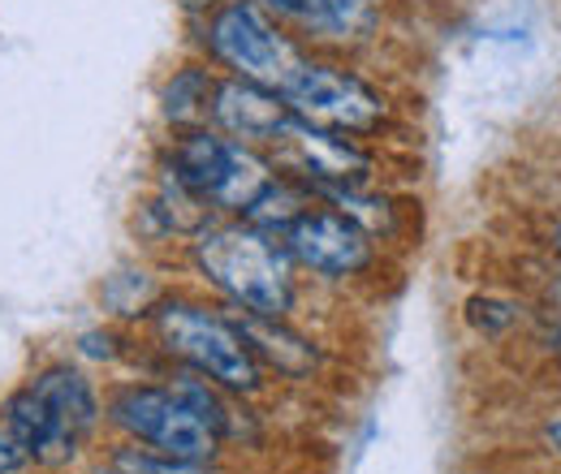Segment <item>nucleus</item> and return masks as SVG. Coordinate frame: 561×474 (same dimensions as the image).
Segmentation results:
<instances>
[{"label":"nucleus","instance_id":"16","mask_svg":"<svg viewBox=\"0 0 561 474\" xmlns=\"http://www.w3.org/2000/svg\"><path fill=\"white\" fill-rule=\"evenodd\" d=\"M277 13L298 18L307 26H324V31H342L346 26V4L342 0H268Z\"/></svg>","mask_w":561,"mask_h":474},{"label":"nucleus","instance_id":"20","mask_svg":"<svg viewBox=\"0 0 561 474\" xmlns=\"http://www.w3.org/2000/svg\"><path fill=\"white\" fill-rule=\"evenodd\" d=\"M549 444L561 453V418H558V423H549Z\"/></svg>","mask_w":561,"mask_h":474},{"label":"nucleus","instance_id":"6","mask_svg":"<svg viewBox=\"0 0 561 474\" xmlns=\"http://www.w3.org/2000/svg\"><path fill=\"white\" fill-rule=\"evenodd\" d=\"M208 48L216 61H225L233 69V78H247V82H260V86H277V91L280 82L298 69L294 44L251 0H238V4H229V9H220L211 18Z\"/></svg>","mask_w":561,"mask_h":474},{"label":"nucleus","instance_id":"19","mask_svg":"<svg viewBox=\"0 0 561 474\" xmlns=\"http://www.w3.org/2000/svg\"><path fill=\"white\" fill-rule=\"evenodd\" d=\"M82 354H91V358H108V354H113V340L100 337V333H87V337H82Z\"/></svg>","mask_w":561,"mask_h":474},{"label":"nucleus","instance_id":"7","mask_svg":"<svg viewBox=\"0 0 561 474\" xmlns=\"http://www.w3.org/2000/svg\"><path fill=\"white\" fill-rule=\"evenodd\" d=\"M280 246L289 259L324 276H354L371 264V233L337 207H307L280 233Z\"/></svg>","mask_w":561,"mask_h":474},{"label":"nucleus","instance_id":"4","mask_svg":"<svg viewBox=\"0 0 561 474\" xmlns=\"http://www.w3.org/2000/svg\"><path fill=\"white\" fill-rule=\"evenodd\" d=\"M108 409H113V423L122 431L151 444V453L182 458V462H211L216 458L220 436L173 389H147V384L122 389Z\"/></svg>","mask_w":561,"mask_h":474},{"label":"nucleus","instance_id":"17","mask_svg":"<svg viewBox=\"0 0 561 474\" xmlns=\"http://www.w3.org/2000/svg\"><path fill=\"white\" fill-rule=\"evenodd\" d=\"M173 393H178V397H182L186 406L195 409V414H199V418L208 423L216 436H220V431L229 427V414H225V406L216 402V393H211V389L204 384V380H199V375H182V380L173 384Z\"/></svg>","mask_w":561,"mask_h":474},{"label":"nucleus","instance_id":"22","mask_svg":"<svg viewBox=\"0 0 561 474\" xmlns=\"http://www.w3.org/2000/svg\"><path fill=\"white\" fill-rule=\"evenodd\" d=\"M553 246H558V251H561V224H558V229H553Z\"/></svg>","mask_w":561,"mask_h":474},{"label":"nucleus","instance_id":"2","mask_svg":"<svg viewBox=\"0 0 561 474\" xmlns=\"http://www.w3.org/2000/svg\"><path fill=\"white\" fill-rule=\"evenodd\" d=\"M156 337H160V345H164L173 358H182L191 371L216 380L220 389L255 393L260 380H264L255 354L247 349V340L233 328V320L211 315L204 307L164 302V307L156 311Z\"/></svg>","mask_w":561,"mask_h":474},{"label":"nucleus","instance_id":"21","mask_svg":"<svg viewBox=\"0 0 561 474\" xmlns=\"http://www.w3.org/2000/svg\"><path fill=\"white\" fill-rule=\"evenodd\" d=\"M178 4H182V9H211L216 0H178Z\"/></svg>","mask_w":561,"mask_h":474},{"label":"nucleus","instance_id":"14","mask_svg":"<svg viewBox=\"0 0 561 474\" xmlns=\"http://www.w3.org/2000/svg\"><path fill=\"white\" fill-rule=\"evenodd\" d=\"M211 104V78L204 69L186 66L182 73H173V82L164 86V117L186 126V122H199Z\"/></svg>","mask_w":561,"mask_h":474},{"label":"nucleus","instance_id":"23","mask_svg":"<svg viewBox=\"0 0 561 474\" xmlns=\"http://www.w3.org/2000/svg\"><path fill=\"white\" fill-rule=\"evenodd\" d=\"M113 474H117V471H113Z\"/></svg>","mask_w":561,"mask_h":474},{"label":"nucleus","instance_id":"10","mask_svg":"<svg viewBox=\"0 0 561 474\" xmlns=\"http://www.w3.org/2000/svg\"><path fill=\"white\" fill-rule=\"evenodd\" d=\"M4 427L26 444L31 458H44V462L70 458L73 444H78V436L57 418V409L48 406L31 384L4 402Z\"/></svg>","mask_w":561,"mask_h":474},{"label":"nucleus","instance_id":"1","mask_svg":"<svg viewBox=\"0 0 561 474\" xmlns=\"http://www.w3.org/2000/svg\"><path fill=\"white\" fill-rule=\"evenodd\" d=\"M195 264L211 285L251 315L285 320L294 307V280H289V255L277 246L273 233L255 224H220L204 229L195 242Z\"/></svg>","mask_w":561,"mask_h":474},{"label":"nucleus","instance_id":"13","mask_svg":"<svg viewBox=\"0 0 561 474\" xmlns=\"http://www.w3.org/2000/svg\"><path fill=\"white\" fill-rule=\"evenodd\" d=\"M307 207L311 204H307V195H302L298 186H289V182H277V177H273L268 190L242 211V220L255 224V229H264V233H273V238H280Z\"/></svg>","mask_w":561,"mask_h":474},{"label":"nucleus","instance_id":"12","mask_svg":"<svg viewBox=\"0 0 561 474\" xmlns=\"http://www.w3.org/2000/svg\"><path fill=\"white\" fill-rule=\"evenodd\" d=\"M31 389H35V393H39L48 406L57 409V418L70 427L78 440H82V436L95 427V414H100V406H95L91 384H87L78 371H70V367H48L44 375H35V380H31Z\"/></svg>","mask_w":561,"mask_h":474},{"label":"nucleus","instance_id":"11","mask_svg":"<svg viewBox=\"0 0 561 474\" xmlns=\"http://www.w3.org/2000/svg\"><path fill=\"white\" fill-rule=\"evenodd\" d=\"M233 328L242 333L247 349L255 354V362L268 358V362H273L277 371H285V375H302V371L316 367V349H311L302 337H294L289 328H280V320H264V315L242 311V315L233 320Z\"/></svg>","mask_w":561,"mask_h":474},{"label":"nucleus","instance_id":"8","mask_svg":"<svg viewBox=\"0 0 561 474\" xmlns=\"http://www.w3.org/2000/svg\"><path fill=\"white\" fill-rule=\"evenodd\" d=\"M273 151H277L280 164H289L316 190H354L371 169V160L346 135L320 130V126H311L302 117H294L285 126V135L273 142Z\"/></svg>","mask_w":561,"mask_h":474},{"label":"nucleus","instance_id":"3","mask_svg":"<svg viewBox=\"0 0 561 474\" xmlns=\"http://www.w3.org/2000/svg\"><path fill=\"white\" fill-rule=\"evenodd\" d=\"M169 173L191 195H199L211 207H225V211H247L273 182V164L260 160L247 142L208 135V130H195L173 147Z\"/></svg>","mask_w":561,"mask_h":474},{"label":"nucleus","instance_id":"9","mask_svg":"<svg viewBox=\"0 0 561 474\" xmlns=\"http://www.w3.org/2000/svg\"><path fill=\"white\" fill-rule=\"evenodd\" d=\"M211 122L238 142H260V147H273L285 126L294 122V108L285 104L277 86H260V82H247V78H225L211 86V104H208Z\"/></svg>","mask_w":561,"mask_h":474},{"label":"nucleus","instance_id":"15","mask_svg":"<svg viewBox=\"0 0 561 474\" xmlns=\"http://www.w3.org/2000/svg\"><path fill=\"white\" fill-rule=\"evenodd\" d=\"M117 474H216L208 471V462H182V458H164V453H151V449H122L117 462H113Z\"/></svg>","mask_w":561,"mask_h":474},{"label":"nucleus","instance_id":"5","mask_svg":"<svg viewBox=\"0 0 561 474\" xmlns=\"http://www.w3.org/2000/svg\"><path fill=\"white\" fill-rule=\"evenodd\" d=\"M280 95L294 117L333 135H367L385 122V100L346 69L298 61V69L280 82Z\"/></svg>","mask_w":561,"mask_h":474},{"label":"nucleus","instance_id":"18","mask_svg":"<svg viewBox=\"0 0 561 474\" xmlns=\"http://www.w3.org/2000/svg\"><path fill=\"white\" fill-rule=\"evenodd\" d=\"M31 462V453H26V444L9 431V427H0V474H13L22 471Z\"/></svg>","mask_w":561,"mask_h":474}]
</instances>
